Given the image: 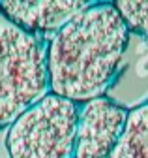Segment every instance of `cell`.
<instances>
[{"instance_id": "5b68a950", "label": "cell", "mask_w": 148, "mask_h": 158, "mask_svg": "<svg viewBox=\"0 0 148 158\" xmlns=\"http://www.w3.org/2000/svg\"><path fill=\"white\" fill-rule=\"evenodd\" d=\"M88 6L90 2H81V0H51V2L8 0L0 2V11L23 30L45 38L47 34L53 36L54 32H58Z\"/></svg>"}, {"instance_id": "8992f818", "label": "cell", "mask_w": 148, "mask_h": 158, "mask_svg": "<svg viewBox=\"0 0 148 158\" xmlns=\"http://www.w3.org/2000/svg\"><path fill=\"white\" fill-rule=\"evenodd\" d=\"M109 158H148V102L129 109L122 137Z\"/></svg>"}, {"instance_id": "7a4b0ae2", "label": "cell", "mask_w": 148, "mask_h": 158, "mask_svg": "<svg viewBox=\"0 0 148 158\" xmlns=\"http://www.w3.org/2000/svg\"><path fill=\"white\" fill-rule=\"evenodd\" d=\"M47 45L49 38L23 30L0 11V130L51 92Z\"/></svg>"}, {"instance_id": "3957f363", "label": "cell", "mask_w": 148, "mask_h": 158, "mask_svg": "<svg viewBox=\"0 0 148 158\" xmlns=\"http://www.w3.org/2000/svg\"><path fill=\"white\" fill-rule=\"evenodd\" d=\"M79 104L47 94L8 128L10 158H73Z\"/></svg>"}, {"instance_id": "6da1fadb", "label": "cell", "mask_w": 148, "mask_h": 158, "mask_svg": "<svg viewBox=\"0 0 148 158\" xmlns=\"http://www.w3.org/2000/svg\"><path fill=\"white\" fill-rule=\"evenodd\" d=\"M126 21L115 2H90L49 38V90L84 104L107 96L129 44Z\"/></svg>"}, {"instance_id": "52a82bcc", "label": "cell", "mask_w": 148, "mask_h": 158, "mask_svg": "<svg viewBox=\"0 0 148 158\" xmlns=\"http://www.w3.org/2000/svg\"><path fill=\"white\" fill-rule=\"evenodd\" d=\"M118 13L126 21L129 32H133L144 40H148V2H127L120 0L115 2Z\"/></svg>"}, {"instance_id": "277c9868", "label": "cell", "mask_w": 148, "mask_h": 158, "mask_svg": "<svg viewBox=\"0 0 148 158\" xmlns=\"http://www.w3.org/2000/svg\"><path fill=\"white\" fill-rule=\"evenodd\" d=\"M127 113L109 96L81 104L73 158H109L122 137Z\"/></svg>"}]
</instances>
